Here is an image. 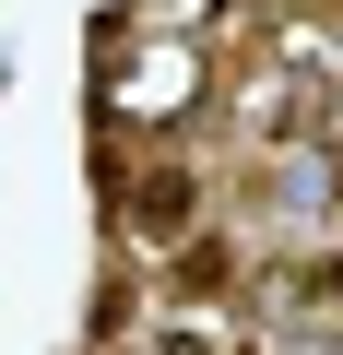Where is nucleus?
<instances>
[{"label":"nucleus","instance_id":"5","mask_svg":"<svg viewBox=\"0 0 343 355\" xmlns=\"http://www.w3.org/2000/svg\"><path fill=\"white\" fill-rule=\"evenodd\" d=\"M95 355H118V343H95Z\"/></svg>","mask_w":343,"mask_h":355},{"label":"nucleus","instance_id":"4","mask_svg":"<svg viewBox=\"0 0 343 355\" xmlns=\"http://www.w3.org/2000/svg\"><path fill=\"white\" fill-rule=\"evenodd\" d=\"M166 355H225V343L213 331H166Z\"/></svg>","mask_w":343,"mask_h":355},{"label":"nucleus","instance_id":"1","mask_svg":"<svg viewBox=\"0 0 343 355\" xmlns=\"http://www.w3.org/2000/svg\"><path fill=\"white\" fill-rule=\"evenodd\" d=\"M107 214H118L130 249H178V237H202V166L154 154L142 178H118V190H107Z\"/></svg>","mask_w":343,"mask_h":355},{"label":"nucleus","instance_id":"2","mask_svg":"<svg viewBox=\"0 0 343 355\" xmlns=\"http://www.w3.org/2000/svg\"><path fill=\"white\" fill-rule=\"evenodd\" d=\"M237 237H178V261H166V308H237Z\"/></svg>","mask_w":343,"mask_h":355},{"label":"nucleus","instance_id":"3","mask_svg":"<svg viewBox=\"0 0 343 355\" xmlns=\"http://www.w3.org/2000/svg\"><path fill=\"white\" fill-rule=\"evenodd\" d=\"M284 296H296V308H343V249H308V261L284 272Z\"/></svg>","mask_w":343,"mask_h":355}]
</instances>
